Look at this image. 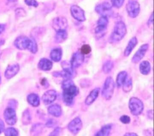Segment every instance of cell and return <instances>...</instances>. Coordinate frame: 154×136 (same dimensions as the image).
I'll use <instances>...</instances> for the list:
<instances>
[{"label":"cell","instance_id":"obj_27","mask_svg":"<svg viewBox=\"0 0 154 136\" xmlns=\"http://www.w3.org/2000/svg\"><path fill=\"white\" fill-rule=\"evenodd\" d=\"M43 129V125L42 123H38L32 125L31 129V134L32 135H38L42 133Z\"/></svg>","mask_w":154,"mask_h":136},{"label":"cell","instance_id":"obj_11","mask_svg":"<svg viewBox=\"0 0 154 136\" xmlns=\"http://www.w3.org/2000/svg\"><path fill=\"white\" fill-rule=\"evenodd\" d=\"M70 13L72 16L79 22H84L85 20L84 11L78 5H73L70 7Z\"/></svg>","mask_w":154,"mask_h":136},{"label":"cell","instance_id":"obj_25","mask_svg":"<svg viewBox=\"0 0 154 136\" xmlns=\"http://www.w3.org/2000/svg\"><path fill=\"white\" fill-rule=\"evenodd\" d=\"M112 128L111 124H107L103 126L101 129L95 134L96 136H108L109 135Z\"/></svg>","mask_w":154,"mask_h":136},{"label":"cell","instance_id":"obj_24","mask_svg":"<svg viewBox=\"0 0 154 136\" xmlns=\"http://www.w3.org/2000/svg\"><path fill=\"white\" fill-rule=\"evenodd\" d=\"M56 34L55 36V40L57 43H63L67 38V32L66 29L59 30L56 31Z\"/></svg>","mask_w":154,"mask_h":136},{"label":"cell","instance_id":"obj_20","mask_svg":"<svg viewBox=\"0 0 154 136\" xmlns=\"http://www.w3.org/2000/svg\"><path fill=\"white\" fill-rule=\"evenodd\" d=\"M138 40L136 37H133L128 42L125 51H124V55L125 57H128L131 53L132 52L134 48L137 45Z\"/></svg>","mask_w":154,"mask_h":136},{"label":"cell","instance_id":"obj_39","mask_svg":"<svg viewBox=\"0 0 154 136\" xmlns=\"http://www.w3.org/2000/svg\"><path fill=\"white\" fill-rule=\"evenodd\" d=\"M17 103L15 100H11L8 104V105H9L8 107L15 108L17 106Z\"/></svg>","mask_w":154,"mask_h":136},{"label":"cell","instance_id":"obj_15","mask_svg":"<svg viewBox=\"0 0 154 136\" xmlns=\"http://www.w3.org/2000/svg\"><path fill=\"white\" fill-rule=\"evenodd\" d=\"M57 93L55 90H49L44 93L42 96V100L45 105H48L53 103L57 99Z\"/></svg>","mask_w":154,"mask_h":136},{"label":"cell","instance_id":"obj_2","mask_svg":"<svg viewBox=\"0 0 154 136\" xmlns=\"http://www.w3.org/2000/svg\"><path fill=\"white\" fill-rule=\"evenodd\" d=\"M14 46L20 50H29L31 53L37 52V45L34 38H28L26 36L18 37L14 42Z\"/></svg>","mask_w":154,"mask_h":136},{"label":"cell","instance_id":"obj_45","mask_svg":"<svg viewBox=\"0 0 154 136\" xmlns=\"http://www.w3.org/2000/svg\"><path fill=\"white\" fill-rule=\"evenodd\" d=\"M7 1L9 2H16L17 0H7Z\"/></svg>","mask_w":154,"mask_h":136},{"label":"cell","instance_id":"obj_23","mask_svg":"<svg viewBox=\"0 0 154 136\" xmlns=\"http://www.w3.org/2000/svg\"><path fill=\"white\" fill-rule=\"evenodd\" d=\"M139 70L141 74H143L144 75H148L150 73V70H151V66H150V63L147 60L142 61L140 64Z\"/></svg>","mask_w":154,"mask_h":136},{"label":"cell","instance_id":"obj_3","mask_svg":"<svg viewBox=\"0 0 154 136\" xmlns=\"http://www.w3.org/2000/svg\"><path fill=\"white\" fill-rule=\"evenodd\" d=\"M126 34V26L122 21L116 22L112 33L110 37L112 42H119L121 40Z\"/></svg>","mask_w":154,"mask_h":136},{"label":"cell","instance_id":"obj_31","mask_svg":"<svg viewBox=\"0 0 154 136\" xmlns=\"http://www.w3.org/2000/svg\"><path fill=\"white\" fill-rule=\"evenodd\" d=\"M4 131L6 136H17L19 135L17 130L14 128H8Z\"/></svg>","mask_w":154,"mask_h":136},{"label":"cell","instance_id":"obj_46","mask_svg":"<svg viewBox=\"0 0 154 136\" xmlns=\"http://www.w3.org/2000/svg\"><path fill=\"white\" fill-rule=\"evenodd\" d=\"M2 44V41H0V46Z\"/></svg>","mask_w":154,"mask_h":136},{"label":"cell","instance_id":"obj_21","mask_svg":"<svg viewBox=\"0 0 154 136\" xmlns=\"http://www.w3.org/2000/svg\"><path fill=\"white\" fill-rule=\"evenodd\" d=\"M63 51L60 48H54L50 53L51 59L54 62H59L61 60Z\"/></svg>","mask_w":154,"mask_h":136},{"label":"cell","instance_id":"obj_41","mask_svg":"<svg viewBox=\"0 0 154 136\" xmlns=\"http://www.w3.org/2000/svg\"><path fill=\"white\" fill-rule=\"evenodd\" d=\"M147 117H148V118H149V119L152 120V119H153V110H150L147 111Z\"/></svg>","mask_w":154,"mask_h":136},{"label":"cell","instance_id":"obj_48","mask_svg":"<svg viewBox=\"0 0 154 136\" xmlns=\"http://www.w3.org/2000/svg\"><path fill=\"white\" fill-rule=\"evenodd\" d=\"M0 56H1V53H0Z\"/></svg>","mask_w":154,"mask_h":136},{"label":"cell","instance_id":"obj_12","mask_svg":"<svg viewBox=\"0 0 154 136\" xmlns=\"http://www.w3.org/2000/svg\"><path fill=\"white\" fill-rule=\"evenodd\" d=\"M68 22L67 19L63 16H58L54 18L52 22V28L56 31L64 30L67 27Z\"/></svg>","mask_w":154,"mask_h":136},{"label":"cell","instance_id":"obj_26","mask_svg":"<svg viewBox=\"0 0 154 136\" xmlns=\"http://www.w3.org/2000/svg\"><path fill=\"white\" fill-rule=\"evenodd\" d=\"M127 76L128 73L126 71H122L118 73L116 78V84L118 87L122 86L123 84L127 79Z\"/></svg>","mask_w":154,"mask_h":136},{"label":"cell","instance_id":"obj_14","mask_svg":"<svg viewBox=\"0 0 154 136\" xmlns=\"http://www.w3.org/2000/svg\"><path fill=\"white\" fill-rule=\"evenodd\" d=\"M149 45L147 43L141 45L134 55L132 58V62L133 63H138L140 62L144 57L147 51L149 49Z\"/></svg>","mask_w":154,"mask_h":136},{"label":"cell","instance_id":"obj_13","mask_svg":"<svg viewBox=\"0 0 154 136\" xmlns=\"http://www.w3.org/2000/svg\"><path fill=\"white\" fill-rule=\"evenodd\" d=\"M84 61V55L81 52H76L73 54L70 61V64L73 69L79 67Z\"/></svg>","mask_w":154,"mask_h":136},{"label":"cell","instance_id":"obj_22","mask_svg":"<svg viewBox=\"0 0 154 136\" xmlns=\"http://www.w3.org/2000/svg\"><path fill=\"white\" fill-rule=\"evenodd\" d=\"M27 101L28 102L32 107H37L39 106L40 101L39 96L35 93H31L27 96Z\"/></svg>","mask_w":154,"mask_h":136},{"label":"cell","instance_id":"obj_43","mask_svg":"<svg viewBox=\"0 0 154 136\" xmlns=\"http://www.w3.org/2000/svg\"><path fill=\"white\" fill-rule=\"evenodd\" d=\"M125 135H126V136H128V135H134V136H135V135H137V134H136V133H133V132H128V133H126L125 134Z\"/></svg>","mask_w":154,"mask_h":136},{"label":"cell","instance_id":"obj_47","mask_svg":"<svg viewBox=\"0 0 154 136\" xmlns=\"http://www.w3.org/2000/svg\"><path fill=\"white\" fill-rule=\"evenodd\" d=\"M1 76H0V84H1Z\"/></svg>","mask_w":154,"mask_h":136},{"label":"cell","instance_id":"obj_7","mask_svg":"<svg viewBox=\"0 0 154 136\" xmlns=\"http://www.w3.org/2000/svg\"><path fill=\"white\" fill-rule=\"evenodd\" d=\"M126 8L127 13L131 17H132V18L136 17L140 13V4L136 1H134V0L129 1L126 4Z\"/></svg>","mask_w":154,"mask_h":136},{"label":"cell","instance_id":"obj_38","mask_svg":"<svg viewBox=\"0 0 154 136\" xmlns=\"http://www.w3.org/2000/svg\"><path fill=\"white\" fill-rule=\"evenodd\" d=\"M16 14L18 16H23L25 15V11L23 8H17L16 10Z\"/></svg>","mask_w":154,"mask_h":136},{"label":"cell","instance_id":"obj_36","mask_svg":"<svg viewBox=\"0 0 154 136\" xmlns=\"http://www.w3.org/2000/svg\"><path fill=\"white\" fill-rule=\"evenodd\" d=\"M25 2L26 5L34 7H37L38 5V4L36 0H25Z\"/></svg>","mask_w":154,"mask_h":136},{"label":"cell","instance_id":"obj_16","mask_svg":"<svg viewBox=\"0 0 154 136\" xmlns=\"http://www.w3.org/2000/svg\"><path fill=\"white\" fill-rule=\"evenodd\" d=\"M19 69L20 67L17 63L13 64L7 67L5 71L4 76L7 79H10L14 76L19 72Z\"/></svg>","mask_w":154,"mask_h":136},{"label":"cell","instance_id":"obj_42","mask_svg":"<svg viewBox=\"0 0 154 136\" xmlns=\"http://www.w3.org/2000/svg\"><path fill=\"white\" fill-rule=\"evenodd\" d=\"M4 130V122L0 119V134H1Z\"/></svg>","mask_w":154,"mask_h":136},{"label":"cell","instance_id":"obj_40","mask_svg":"<svg viewBox=\"0 0 154 136\" xmlns=\"http://www.w3.org/2000/svg\"><path fill=\"white\" fill-rule=\"evenodd\" d=\"M153 13L151 14L150 17L149 19V20L147 22V25L149 26H150V25H153Z\"/></svg>","mask_w":154,"mask_h":136},{"label":"cell","instance_id":"obj_10","mask_svg":"<svg viewBox=\"0 0 154 136\" xmlns=\"http://www.w3.org/2000/svg\"><path fill=\"white\" fill-rule=\"evenodd\" d=\"M82 127V122L79 117H76L72 120L67 125L69 131L73 134H77Z\"/></svg>","mask_w":154,"mask_h":136},{"label":"cell","instance_id":"obj_37","mask_svg":"<svg viewBox=\"0 0 154 136\" xmlns=\"http://www.w3.org/2000/svg\"><path fill=\"white\" fill-rule=\"evenodd\" d=\"M61 128L60 127H57L55 128L52 132H51L49 134L50 136H57V135H59L60 132H61Z\"/></svg>","mask_w":154,"mask_h":136},{"label":"cell","instance_id":"obj_34","mask_svg":"<svg viewBox=\"0 0 154 136\" xmlns=\"http://www.w3.org/2000/svg\"><path fill=\"white\" fill-rule=\"evenodd\" d=\"M120 121L124 124H128L131 122V118L127 115H123L120 117Z\"/></svg>","mask_w":154,"mask_h":136},{"label":"cell","instance_id":"obj_44","mask_svg":"<svg viewBox=\"0 0 154 136\" xmlns=\"http://www.w3.org/2000/svg\"><path fill=\"white\" fill-rule=\"evenodd\" d=\"M5 29V26L2 24H0V34Z\"/></svg>","mask_w":154,"mask_h":136},{"label":"cell","instance_id":"obj_17","mask_svg":"<svg viewBox=\"0 0 154 136\" xmlns=\"http://www.w3.org/2000/svg\"><path fill=\"white\" fill-rule=\"evenodd\" d=\"M38 68L43 71L51 70L53 66L52 62L48 58H42L40 60L38 63Z\"/></svg>","mask_w":154,"mask_h":136},{"label":"cell","instance_id":"obj_9","mask_svg":"<svg viewBox=\"0 0 154 136\" xmlns=\"http://www.w3.org/2000/svg\"><path fill=\"white\" fill-rule=\"evenodd\" d=\"M96 11L101 16H107L112 14V5L108 2H103L95 7Z\"/></svg>","mask_w":154,"mask_h":136},{"label":"cell","instance_id":"obj_5","mask_svg":"<svg viewBox=\"0 0 154 136\" xmlns=\"http://www.w3.org/2000/svg\"><path fill=\"white\" fill-rule=\"evenodd\" d=\"M128 107L131 114L134 116L140 115L144 110L143 102L136 97H132L129 99Z\"/></svg>","mask_w":154,"mask_h":136},{"label":"cell","instance_id":"obj_29","mask_svg":"<svg viewBox=\"0 0 154 136\" xmlns=\"http://www.w3.org/2000/svg\"><path fill=\"white\" fill-rule=\"evenodd\" d=\"M114 67V63L111 60L106 61L102 66V70L104 73H109Z\"/></svg>","mask_w":154,"mask_h":136},{"label":"cell","instance_id":"obj_4","mask_svg":"<svg viewBox=\"0 0 154 136\" xmlns=\"http://www.w3.org/2000/svg\"><path fill=\"white\" fill-rule=\"evenodd\" d=\"M115 83L112 77H107L104 82L103 88L102 90V96L106 100L111 99L114 93Z\"/></svg>","mask_w":154,"mask_h":136},{"label":"cell","instance_id":"obj_19","mask_svg":"<svg viewBox=\"0 0 154 136\" xmlns=\"http://www.w3.org/2000/svg\"><path fill=\"white\" fill-rule=\"evenodd\" d=\"M48 112L49 114L58 117L61 116L62 114V109L60 105L58 104H52L50 105L48 108Z\"/></svg>","mask_w":154,"mask_h":136},{"label":"cell","instance_id":"obj_18","mask_svg":"<svg viewBox=\"0 0 154 136\" xmlns=\"http://www.w3.org/2000/svg\"><path fill=\"white\" fill-rule=\"evenodd\" d=\"M100 92L99 88H95L90 91L89 94L87 96L85 99V104L87 105H91L97 98Z\"/></svg>","mask_w":154,"mask_h":136},{"label":"cell","instance_id":"obj_35","mask_svg":"<svg viewBox=\"0 0 154 136\" xmlns=\"http://www.w3.org/2000/svg\"><path fill=\"white\" fill-rule=\"evenodd\" d=\"M56 123H57V122L54 119H50L46 122V123L45 124V126L46 127H48V128H53L54 126H55Z\"/></svg>","mask_w":154,"mask_h":136},{"label":"cell","instance_id":"obj_33","mask_svg":"<svg viewBox=\"0 0 154 136\" xmlns=\"http://www.w3.org/2000/svg\"><path fill=\"white\" fill-rule=\"evenodd\" d=\"M124 1L125 0H111V4L114 7L119 8L123 5Z\"/></svg>","mask_w":154,"mask_h":136},{"label":"cell","instance_id":"obj_28","mask_svg":"<svg viewBox=\"0 0 154 136\" xmlns=\"http://www.w3.org/2000/svg\"><path fill=\"white\" fill-rule=\"evenodd\" d=\"M31 121V116L28 110H25L22 116V122L24 125H28Z\"/></svg>","mask_w":154,"mask_h":136},{"label":"cell","instance_id":"obj_6","mask_svg":"<svg viewBox=\"0 0 154 136\" xmlns=\"http://www.w3.org/2000/svg\"><path fill=\"white\" fill-rule=\"evenodd\" d=\"M108 24V19L107 16H101L97 22V26L95 28L94 32L97 39L102 37L106 30V28Z\"/></svg>","mask_w":154,"mask_h":136},{"label":"cell","instance_id":"obj_30","mask_svg":"<svg viewBox=\"0 0 154 136\" xmlns=\"http://www.w3.org/2000/svg\"><path fill=\"white\" fill-rule=\"evenodd\" d=\"M122 88L123 90L125 92H129L132 89V81L131 78L126 79L125 82L122 85Z\"/></svg>","mask_w":154,"mask_h":136},{"label":"cell","instance_id":"obj_32","mask_svg":"<svg viewBox=\"0 0 154 136\" xmlns=\"http://www.w3.org/2000/svg\"><path fill=\"white\" fill-rule=\"evenodd\" d=\"M91 47L88 45H86V44L82 46L81 48V52L84 55L88 54L91 52Z\"/></svg>","mask_w":154,"mask_h":136},{"label":"cell","instance_id":"obj_1","mask_svg":"<svg viewBox=\"0 0 154 136\" xmlns=\"http://www.w3.org/2000/svg\"><path fill=\"white\" fill-rule=\"evenodd\" d=\"M63 89V98L64 104L71 106L74 102L75 97L79 93V88L76 86L72 79H64L61 84Z\"/></svg>","mask_w":154,"mask_h":136},{"label":"cell","instance_id":"obj_8","mask_svg":"<svg viewBox=\"0 0 154 136\" xmlns=\"http://www.w3.org/2000/svg\"><path fill=\"white\" fill-rule=\"evenodd\" d=\"M4 117L8 125H15L17 122V117L14 108L10 107L7 108L4 112Z\"/></svg>","mask_w":154,"mask_h":136}]
</instances>
